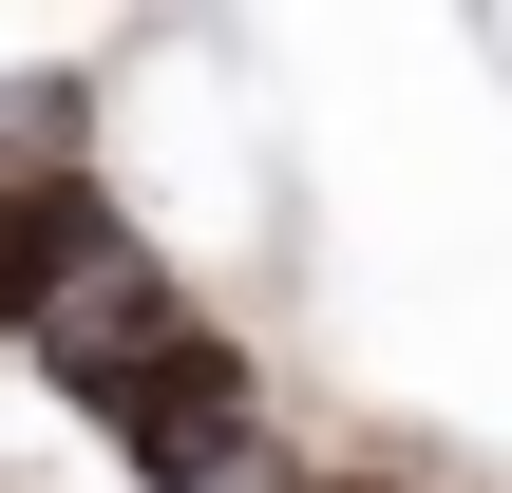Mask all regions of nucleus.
<instances>
[{"mask_svg":"<svg viewBox=\"0 0 512 493\" xmlns=\"http://www.w3.org/2000/svg\"><path fill=\"white\" fill-rule=\"evenodd\" d=\"M76 399H95V437H114L152 493L266 456V399H247V342H228V323H152V342H133L114 380H76Z\"/></svg>","mask_w":512,"mask_h":493,"instance_id":"nucleus-1","label":"nucleus"}]
</instances>
